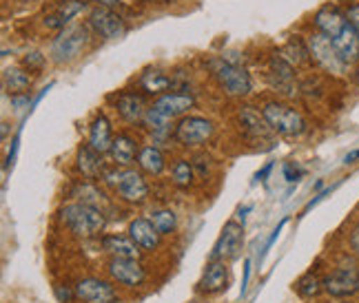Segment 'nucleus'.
Here are the masks:
<instances>
[{"mask_svg":"<svg viewBox=\"0 0 359 303\" xmlns=\"http://www.w3.org/2000/svg\"><path fill=\"white\" fill-rule=\"evenodd\" d=\"M60 222L69 228L72 235L89 239V237H98L104 230L107 217L100 209H95V206L74 202V204H67L60 211Z\"/></svg>","mask_w":359,"mask_h":303,"instance_id":"f257e3e1","label":"nucleus"},{"mask_svg":"<svg viewBox=\"0 0 359 303\" xmlns=\"http://www.w3.org/2000/svg\"><path fill=\"white\" fill-rule=\"evenodd\" d=\"M102 180L116 190V195L127 202V204H144L149 197V186L144 182L142 173H137L133 169H116L107 171L102 175Z\"/></svg>","mask_w":359,"mask_h":303,"instance_id":"f03ea898","label":"nucleus"},{"mask_svg":"<svg viewBox=\"0 0 359 303\" xmlns=\"http://www.w3.org/2000/svg\"><path fill=\"white\" fill-rule=\"evenodd\" d=\"M89 43V29L85 24H69L56 36L51 45V58L56 62L76 60Z\"/></svg>","mask_w":359,"mask_h":303,"instance_id":"7ed1b4c3","label":"nucleus"},{"mask_svg":"<svg viewBox=\"0 0 359 303\" xmlns=\"http://www.w3.org/2000/svg\"><path fill=\"white\" fill-rule=\"evenodd\" d=\"M262 115L269 122V127L284 137H297L306 131V120H304L295 108L280 104V102H269L262 108Z\"/></svg>","mask_w":359,"mask_h":303,"instance_id":"20e7f679","label":"nucleus"},{"mask_svg":"<svg viewBox=\"0 0 359 303\" xmlns=\"http://www.w3.org/2000/svg\"><path fill=\"white\" fill-rule=\"evenodd\" d=\"M213 133H215V127L211 120L200 118V115H184L177 122L173 137L184 146H200L204 142H209Z\"/></svg>","mask_w":359,"mask_h":303,"instance_id":"39448f33","label":"nucleus"},{"mask_svg":"<svg viewBox=\"0 0 359 303\" xmlns=\"http://www.w3.org/2000/svg\"><path fill=\"white\" fill-rule=\"evenodd\" d=\"M213 76L217 78L219 87H222L229 95H246L251 91V76L246 73V69L233 64V62L215 60Z\"/></svg>","mask_w":359,"mask_h":303,"instance_id":"423d86ee","label":"nucleus"},{"mask_svg":"<svg viewBox=\"0 0 359 303\" xmlns=\"http://www.w3.org/2000/svg\"><path fill=\"white\" fill-rule=\"evenodd\" d=\"M306 45H309V51H311V58L320 64L322 69H326L328 73H344V69H346V64L341 62L339 58V53L335 51V45H333V40H330L328 36L324 34H313L309 40H306Z\"/></svg>","mask_w":359,"mask_h":303,"instance_id":"0eeeda50","label":"nucleus"},{"mask_svg":"<svg viewBox=\"0 0 359 303\" xmlns=\"http://www.w3.org/2000/svg\"><path fill=\"white\" fill-rule=\"evenodd\" d=\"M242 244H244V226L238 222H226L211 251V261L236 259L242 251Z\"/></svg>","mask_w":359,"mask_h":303,"instance_id":"6e6552de","label":"nucleus"},{"mask_svg":"<svg viewBox=\"0 0 359 303\" xmlns=\"http://www.w3.org/2000/svg\"><path fill=\"white\" fill-rule=\"evenodd\" d=\"M76 299L80 303H118L116 288L98 277H85L76 286Z\"/></svg>","mask_w":359,"mask_h":303,"instance_id":"1a4fd4ad","label":"nucleus"},{"mask_svg":"<svg viewBox=\"0 0 359 303\" xmlns=\"http://www.w3.org/2000/svg\"><path fill=\"white\" fill-rule=\"evenodd\" d=\"M107 272L114 281H118L120 286H127V288H137V286H142L147 279V272L137 259L111 257L107 261Z\"/></svg>","mask_w":359,"mask_h":303,"instance_id":"9d476101","label":"nucleus"},{"mask_svg":"<svg viewBox=\"0 0 359 303\" xmlns=\"http://www.w3.org/2000/svg\"><path fill=\"white\" fill-rule=\"evenodd\" d=\"M324 290L335 299H344L359 293V270L353 266H341L333 270L324 279Z\"/></svg>","mask_w":359,"mask_h":303,"instance_id":"9b49d317","label":"nucleus"},{"mask_svg":"<svg viewBox=\"0 0 359 303\" xmlns=\"http://www.w3.org/2000/svg\"><path fill=\"white\" fill-rule=\"evenodd\" d=\"M89 22L95 31L107 40H118L127 34V22L111 7H95L89 13Z\"/></svg>","mask_w":359,"mask_h":303,"instance_id":"f8f14e48","label":"nucleus"},{"mask_svg":"<svg viewBox=\"0 0 359 303\" xmlns=\"http://www.w3.org/2000/svg\"><path fill=\"white\" fill-rule=\"evenodd\" d=\"M196 106V98L191 93H162L160 98L151 104L156 113H160L164 120L173 122L175 118H184L191 108Z\"/></svg>","mask_w":359,"mask_h":303,"instance_id":"ddd939ff","label":"nucleus"},{"mask_svg":"<svg viewBox=\"0 0 359 303\" xmlns=\"http://www.w3.org/2000/svg\"><path fill=\"white\" fill-rule=\"evenodd\" d=\"M229 286V266L226 261H209L206 270L202 274V279L198 283L200 295H215L226 290Z\"/></svg>","mask_w":359,"mask_h":303,"instance_id":"4468645a","label":"nucleus"},{"mask_svg":"<svg viewBox=\"0 0 359 303\" xmlns=\"http://www.w3.org/2000/svg\"><path fill=\"white\" fill-rule=\"evenodd\" d=\"M129 237L140 246L142 253H151L156 251L160 246V232L156 230V226L151 224V219H144V217H135L133 222L129 224Z\"/></svg>","mask_w":359,"mask_h":303,"instance_id":"2eb2a0df","label":"nucleus"},{"mask_svg":"<svg viewBox=\"0 0 359 303\" xmlns=\"http://www.w3.org/2000/svg\"><path fill=\"white\" fill-rule=\"evenodd\" d=\"M315 27H317V31H320V34H324V36H328L330 40H333L348 27L346 13H341L335 7H322L320 11L315 13Z\"/></svg>","mask_w":359,"mask_h":303,"instance_id":"dca6fc26","label":"nucleus"},{"mask_svg":"<svg viewBox=\"0 0 359 303\" xmlns=\"http://www.w3.org/2000/svg\"><path fill=\"white\" fill-rule=\"evenodd\" d=\"M102 251L111 257H118V259H137L140 261V246H137L131 237H124V235H107L102 237L100 241Z\"/></svg>","mask_w":359,"mask_h":303,"instance_id":"f3484780","label":"nucleus"},{"mask_svg":"<svg viewBox=\"0 0 359 303\" xmlns=\"http://www.w3.org/2000/svg\"><path fill=\"white\" fill-rule=\"evenodd\" d=\"M116 108H118V113L122 115V120H127L131 124L144 122V115L149 111L147 104H144V98H142V95H137V93H120Z\"/></svg>","mask_w":359,"mask_h":303,"instance_id":"a211bd4d","label":"nucleus"},{"mask_svg":"<svg viewBox=\"0 0 359 303\" xmlns=\"http://www.w3.org/2000/svg\"><path fill=\"white\" fill-rule=\"evenodd\" d=\"M78 171L87 177V180H98L104 175V164H102V153H98L89 144H82L78 148Z\"/></svg>","mask_w":359,"mask_h":303,"instance_id":"6ab92c4d","label":"nucleus"},{"mask_svg":"<svg viewBox=\"0 0 359 303\" xmlns=\"http://www.w3.org/2000/svg\"><path fill=\"white\" fill-rule=\"evenodd\" d=\"M111 144H114L111 124H109V120L102 113L95 115V120L91 122V129H89V146L104 155L111 150Z\"/></svg>","mask_w":359,"mask_h":303,"instance_id":"aec40b11","label":"nucleus"},{"mask_svg":"<svg viewBox=\"0 0 359 303\" xmlns=\"http://www.w3.org/2000/svg\"><path fill=\"white\" fill-rule=\"evenodd\" d=\"M137 153H140V150H137L135 140L129 137L127 133H120L118 137H114L111 150H109V155H111V160L116 162V167H122V169L131 167Z\"/></svg>","mask_w":359,"mask_h":303,"instance_id":"412c9836","label":"nucleus"},{"mask_svg":"<svg viewBox=\"0 0 359 303\" xmlns=\"http://www.w3.org/2000/svg\"><path fill=\"white\" fill-rule=\"evenodd\" d=\"M333 45H335V51L339 53L341 62L346 66L359 60V36L351 24L337 38H333Z\"/></svg>","mask_w":359,"mask_h":303,"instance_id":"4be33fe9","label":"nucleus"},{"mask_svg":"<svg viewBox=\"0 0 359 303\" xmlns=\"http://www.w3.org/2000/svg\"><path fill=\"white\" fill-rule=\"evenodd\" d=\"M271 80H273V87L280 89V93H291L293 91V82H295V73H293V66L288 64L282 56H273L271 58Z\"/></svg>","mask_w":359,"mask_h":303,"instance_id":"5701e85b","label":"nucleus"},{"mask_svg":"<svg viewBox=\"0 0 359 303\" xmlns=\"http://www.w3.org/2000/svg\"><path fill=\"white\" fill-rule=\"evenodd\" d=\"M82 7H85L82 0H62L60 7L56 9V13H51V16L45 18V24L49 27V29H60L62 31L65 27L82 11Z\"/></svg>","mask_w":359,"mask_h":303,"instance_id":"b1692460","label":"nucleus"},{"mask_svg":"<svg viewBox=\"0 0 359 303\" xmlns=\"http://www.w3.org/2000/svg\"><path fill=\"white\" fill-rule=\"evenodd\" d=\"M3 85L7 93H11V98L13 95H25L32 87V76L22 66H7L3 73Z\"/></svg>","mask_w":359,"mask_h":303,"instance_id":"393cba45","label":"nucleus"},{"mask_svg":"<svg viewBox=\"0 0 359 303\" xmlns=\"http://www.w3.org/2000/svg\"><path fill=\"white\" fill-rule=\"evenodd\" d=\"M137 167H140L142 173L156 177L167 167V160H164V153L158 146H144L140 153H137Z\"/></svg>","mask_w":359,"mask_h":303,"instance_id":"a878e982","label":"nucleus"},{"mask_svg":"<svg viewBox=\"0 0 359 303\" xmlns=\"http://www.w3.org/2000/svg\"><path fill=\"white\" fill-rule=\"evenodd\" d=\"M295 290L302 299H313L324 290V279L315 270H309L295 281Z\"/></svg>","mask_w":359,"mask_h":303,"instance_id":"bb28decb","label":"nucleus"},{"mask_svg":"<svg viewBox=\"0 0 359 303\" xmlns=\"http://www.w3.org/2000/svg\"><path fill=\"white\" fill-rule=\"evenodd\" d=\"M240 120L246 127V131L253 133V135H269L273 131L269 127V122L264 120V115H259L257 111H253L251 106H244V111L240 113Z\"/></svg>","mask_w":359,"mask_h":303,"instance_id":"cd10ccee","label":"nucleus"},{"mask_svg":"<svg viewBox=\"0 0 359 303\" xmlns=\"http://www.w3.org/2000/svg\"><path fill=\"white\" fill-rule=\"evenodd\" d=\"M282 58L291 64V66H297V64H304L309 62L311 58V51H309V45H304L302 40H288L286 47L282 49Z\"/></svg>","mask_w":359,"mask_h":303,"instance_id":"c85d7f7f","label":"nucleus"},{"mask_svg":"<svg viewBox=\"0 0 359 303\" xmlns=\"http://www.w3.org/2000/svg\"><path fill=\"white\" fill-rule=\"evenodd\" d=\"M151 224L156 226V230L160 232V235H171V232L177 228V215L171 211V209H158L151 213Z\"/></svg>","mask_w":359,"mask_h":303,"instance_id":"c756f323","label":"nucleus"},{"mask_svg":"<svg viewBox=\"0 0 359 303\" xmlns=\"http://www.w3.org/2000/svg\"><path fill=\"white\" fill-rule=\"evenodd\" d=\"M171 180L177 188H189L193 184V180H196V173H193V167H191V162L187 160H177L173 164V169H171Z\"/></svg>","mask_w":359,"mask_h":303,"instance_id":"7c9ffc66","label":"nucleus"},{"mask_svg":"<svg viewBox=\"0 0 359 303\" xmlns=\"http://www.w3.org/2000/svg\"><path fill=\"white\" fill-rule=\"evenodd\" d=\"M140 85L147 93H154V95H162V91H167L171 87V80L160 73V71H149L142 76Z\"/></svg>","mask_w":359,"mask_h":303,"instance_id":"2f4dec72","label":"nucleus"},{"mask_svg":"<svg viewBox=\"0 0 359 303\" xmlns=\"http://www.w3.org/2000/svg\"><path fill=\"white\" fill-rule=\"evenodd\" d=\"M76 197H80L82 204L87 206H95V209H100L102 202H104V192L100 188H95L93 184H80L76 188ZM102 211V209H100Z\"/></svg>","mask_w":359,"mask_h":303,"instance_id":"473e14b6","label":"nucleus"},{"mask_svg":"<svg viewBox=\"0 0 359 303\" xmlns=\"http://www.w3.org/2000/svg\"><path fill=\"white\" fill-rule=\"evenodd\" d=\"M53 293H56V299L60 303H74L76 299V288L72 286H53Z\"/></svg>","mask_w":359,"mask_h":303,"instance_id":"72a5a7b5","label":"nucleus"},{"mask_svg":"<svg viewBox=\"0 0 359 303\" xmlns=\"http://www.w3.org/2000/svg\"><path fill=\"white\" fill-rule=\"evenodd\" d=\"M22 64L29 69V71H38V69H43V64H45V56H43V53H38V51H32V53H27V56H25Z\"/></svg>","mask_w":359,"mask_h":303,"instance_id":"f704fd0d","label":"nucleus"},{"mask_svg":"<svg viewBox=\"0 0 359 303\" xmlns=\"http://www.w3.org/2000/svg\"><path fill=\"white\" fill-rule=\"evenodd\" d=\"M346 20H348V24L353 27V29L357 31V36H359V5H351V7H348V11H346Z\"/></svg>","mask_w":359,"mask_h":303,"instance_id":"c9c22d12","label":"nucleus"},{"mask_svg":"<svg viewBox=\"0 0 359 303\" xmlns=\"http://www.w3.org/2000/svg\"><path fill=\"white\" fill-rule=\"evenodd\" d=\"M299 175H302V169H297L293 162L284 164V177H286V182H297Z\"/></svg>","mask_w":359,"mask_h":303,"instance_id":"e433bc0d","label":"nucleus"},{"mask_svg":"<svg viewBox=\"0 0 359 303\" xmlns=\"http://www.w3.org/2000/svg\"><path fill=\"white\" fill-rule=\"evenodd\" d=\"M351 251L359 257V222H357V226L351 232Z\"/></svg>","mask_w":359,"mask_h":303,"instance_id":"4c0bfd02","label":"nucleus"},{"mask_svg":"<svg viewBox=\"0 0 359 303\" xmlns=\"http://www.w3.org/2000/svg\"><path fill=\"white\" fill-rule=\"evenodd\" d=\"M359 160V148H355L353 153H348L346 157H344V164H355Z\"/></svg>","mask_w":359,"mask_h":303,"instance_id":"58836bf2","label":"nucleus"},{"mask_svg":"<svg viewBox=\"0 0 359 303\" xmlns=\"http://www.w3.org/2000/svg\"><path fill=\"white\" fill-rule=\"evenodd\" d=\"M244 281H242V293L246 290V283H248V274H251V261H246V266H244Z\"/></svg>","mask_w":359,"mask_h":303,"instance_id":"ea45409f","label":"nucleus"},{"mask_svg":"<svg viewBox=\"0 0 359 303\" xmlns=\"http://www.w3.org/2000/svg\"><path fill=\"white\" fill-rule=\"evenodd\" d=\"M93 3H98L100 7H116L120 0H93Z\"/></svg>","mask_w":359,"mask_h":303,"instance_id":"a19ab883","label":"nucleus"},{"mask_svg":"<svg viewBox=\"0 0 359 303\" xmlns=\"http://www.w3.org/2000/svg\"><path fill=\"white\" fill-rule=\"evenodd\" d=\"M171 3H173V0H171Z\"/></svg>","mask_w":359,"mask_h":303,"instance_id":"79ce46f5","label":"nucleus"}]
</instances>
